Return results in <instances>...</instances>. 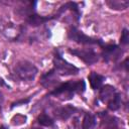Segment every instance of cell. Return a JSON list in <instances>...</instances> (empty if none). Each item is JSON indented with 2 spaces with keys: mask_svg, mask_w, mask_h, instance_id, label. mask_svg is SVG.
Masks as SVG:
<instances>
[{
  "mask_svg": "<svg viewBox=\"0 0 129 129\" xmlns=\"http://www.w3.org/2000/svg\"><path fill=\"white\" fill-rule=\"evenodd\" d=\"M13 74L14 77L19 81L30 82L35 78L37 74V69L30 61L20 60L15 64Z\"/></svg>",
  "mask_w": 129,
  "mask_h": 129,
  "instance_id": "obj_2",
  "label": "cell"
},
{
  "mask_svg": "<svg viewBox=\"0 0 129 129\" xmlns=\"http://www.w3.org/2000/svg\"><path fill=\"white\" fill-rule=\"evenodd\" d=\"M96 125V118L94 115L87 113L84 116L83 123H82V129H93Z\"/></svg>",
  "mask_w": 129,
  "mask_h": 129,
  "instance_id": "obj_13",
  "label": "cell"
},
{
  "mask_svg": "<svg viewBox=\"0 0 129 129\" xmlns=\"http://www.w3.org/2000/svg\"><path fill=\"white\" fill-rule=\"evenodd\" d=\"M122 53H123V50L116 44L105 45L102 50V55L106 61H110V60L115 61L120 58Z\"/></svg>",
  "mask_w": 129,
  "mask_h": 129,
  "instance_id": "obj_6",
  "label": "cell"
},
{
  "mask_svg": "<svg viewBox=\"0 0 129 129\" xmlns=\"http://www.w3.org/2000/svg\"><path fill=\"white\" fill-rule=\"evenodd\" d=\"M50 19H51V17H44V16H40V15L33 13V14H30L29 16H27L26 21L28 22V24H30L32 26H37V25H40Z\"/></svg>",
  "mask_w": 129,
  "mask_h": 129,
  "instance_id": "obj_11",
  "label": "cell"
},
{
  "mask_svg": "<svg viewBox=\"0 0 129 129\" xmlns=\"http://www.w3.org/2000/svg\"><path fill=\"white\" fill-rule=\"evenodd\" d=\"M108 104V108L112 111H116L120 108L121 106V97L118 93H116V95L107 103Z\"/></svg>",
  "mask_w": 129,
  "mask_h": 129,
  "instance_id": "obj_14",
  "label": "cell"
},
{
  "mask_svg": "<svg viewBox=\"0 0 129 129\" xmlns=\"http://www.w3.org/2000/svg\"><path fill=\"white\" fill-rule=\"evenodd\" d=\"M29 98L28 99H22V100H20V101H17V102H14L13 104H12V108L13 107H15V106H20V105H24V104H26V103H28L29 102Z\"/></svg>",
  "mask_w": 129,
  "mask_h": 129,
  "instance_id": "obj_17",
  "label": "cell"
},
{
  "mask_svg": "<svg viewBox=\"0 0 129 129\" xmlns=\"http://www.w3.org/2000/svg\"><path fill=\"white\" fill-rule=\"evenodd\" d=\"M120 42H121V44H124V45L128 44V42H129V32H128L127 29H123V32H122L121 37H120Z\"/></svg>",
  "mask_w": 129,
  "mask_h": 129,
  "instance_id": "obj_16",
  "label": "cell"
},
{
  "mask_svg": "<svg viewBox=\"0 0 129 129\" xmlns=\"http://www.w3.org/2000/svg\"><path fill=\"white\" fill-rule=\"evenodd\" d=\"M0 129H7V128H6L5 126H1V127H0Z\"/></svg>",
  "mask_w": 129,
  "mask_h": 129,
  "instance_id": "obj_18",
  "label": "cell"
},
{
  "mask_svg": "<svg viewBox=\"0 0 129 129\" xmlns=\"http://www.w3.org/2000/svg\"><path fill=\"white\" fill-rule=\"evenodd\" d=\"M37 121H38V123H39L40 125L46 126V127L53 126V124H54L53 119H52L51 117H49L47 114H45V113L40 114V115L38 116V118H37Z\"/></svg>",
  "mask_w": 129,
  "mask_h": 129,
  "instance_id": "obj_15",
  "label": "cell"
},
{
  "mask_svg": "<svg viewBox=\"0 0 129 129\" xmlns=\"http://www.w3.org/2000/svg\"><path fill=\"white\" fill-rule=\"evenodd\" d=\"M53 66H54V71L56 74L68 76V75H76L79 73V69L76 68L74 64L68 62L62 56L58 53L55 52L54 57H53Z\"/></svg>",
  "mask_w": 129,
  "mask_h": 129,
  "instance_id": "obj_3",
  "label": "cell"
},
{
  "mask_svg": "<svg viewBox=\"0 0 129 129\" xmlns=\"http://www.w3.org/2000/svg\"><path fill=\"white\" fill-rule=\"evenodd\" d=\"M116 93H117V92H116V90H115V88H114L113 86L105 85V86H103V87L101 88L99 97H100V100H101L102 102L108 103V102L116 95Z\"/></svg>",
  "mask_w": 129,
  "mask_h": 129,
  "instance_id": "obj_8",
  "label": "cell"
},
{
  "mask_svg": "<svg viewBox=\"0 0 129 129\" xmlns=\"http://www.w3.org/2000/svg\"><path fill=\"white\" fill-rule=\"evenodd\" d=\"M70 53L77 55L87 64H92L98 61V54L93 49H69Z\"/></svg>",
  "mask_w": 129,
  "mask_h": 129,
  "instance_id": "obj_5",
  "label": "cell"
},
{
  "mask_svg": "<svg viewBox=\"0 0 129 129\" xmlns=\"http://www.w3.org/2000/svg\"><path fill=\"white\" fill-rule=\"evenodd\" d=\"M105 78L95 72H92L90 75H89V82H90V85L92 87V89L94 90H97L99 88H101L103 82H104Z\"/></svg>",
  "mask_w": 129,
  "mask_h": 129,
  "instance_id": "obj_10",
  "label": "cell"
},
{
  "mask_svg": "<svg viewBox=\"0 0 129 129\" xmlns=\"http://www.w3.org/2000/svg\"><path fill=\"white\" fill-rule=\"evenodd\" d=\"M31 129H40V128H31Z\"/></svg>",
  "mask_w": 129,
  "mask_h": 129,
  "instance_id": "obj_19",
  "label": "cell"
},
{
  "mask_svg": "<svg viewBox=\"0 0 129 129\" xmlns=\"http://www.w3.org/2000/svg\"><path fill=\"white\" fill-rule=\"evenodd\" d=\"M76 111V108L71 106V105H68V106H64V107H60V108H57L54 110V115L56 118L58 119H62V120H66L68 119L69 117H71Z\"/></svg>",
  "mask_w": 129,
  "mask_h": 129,
  "instance_id": "obj_9",
  "label": "cell"
},
{
  "mask_svg": "<svg viewBox=\"0 0 129 129\" xmlns=\"http://www.w3.org/2000/svg\"><path fill=\"white\" fill-rule=\"evenodd\" d=\"M85 89H86V84L83 80H80L78 82H67L54 88V90L50 92V95L53 96L66 95L67 99H71L73 98L75 93L81 94L85 91Z\"/></svg>",
  "mask_w": 129,
  "mask_h": 129,
  "instance_id": "obj_1",
  "label": "cell"
},
{
  "mask_svg": "<svg viewBox=\"0 0 129 129\" xmlns=\"http://www.w3.org/2000/svg\"><path fill=\"white\" fill-rule=\"evenodd\" d=\"M56 83H57V78H56V72L54 71V69H52L49 72H47L46 74L42 75V77L40 79V84L46 88H49V87L55 85Z\"/></svg>",
  "mask_w": 129,
  "mask_h": 129,
  "instance_id": "obj_7",
  "label": "cell"
},
{
  "mask_svg": "<svg viewBox=\"0 0 129 129\" xmlns=\"http://www.w3.org/2000/svg\"><path fill=\"white\" fill-rule=\"evenodd\" d=\"M69 38L74 40V41H76V42L82 43V44H100V45H102V41L101 40L89 37L88 35L84 34L82 31L78 30L76 27H72L70 29Z\"/></svg>",
  "mask_w": 129,
  "mask_h": 129,
  "instance_id": "obj_4",
  "label": "cell"
},
{
  "mask_svg": "<svg viewBox=\"0 0 129 129\" xmlns=\"http://www.w3.org/2000/svg\"><path fill=\"white\" fill-rule=\"evenodd\" d=\"M107 4L112 9L123 10L129 6V1L128 0H109V1H107Z\"/></svg>",
  "mask_w": 129,
  "mask_h": 129,
  "instance_id": "obj_12",
  "label": "cell"
}]
</instances>
